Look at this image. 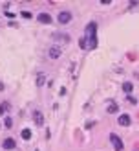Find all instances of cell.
I'll return each instance as SVG.
<instances>
[{"label": "cell", "instance_id": "1", "mask_svg": "<svg viewBox=\"0 0 139 151\" xmlns=\"http://www.w3.org/2000/svg\"><path fill=\"white\" fill-rule=\"evenodd\" d=\"M86 41H88V48H97V22H90L86 26Z\"/></svg>", "mask_w": 139, "mask_h": 151}, {"label": "cell", "instance_id": "2", "mask_svg": "<svg viewBox=\"0 0 139 151\" xmlns=\"http://www.w3.org/2000/svg\"><path fill=\"white\" fill-rule=\"evenodd\" d=\"M110 142H112V146H114L115 151H123V140L117 135H110Z\"/></svg>", "mask_w": 139, "mask_h": 151}, {"label": "cell", "instance_id": "3", "mask_svg": "<svg viewBox=\"0 0 139 151\" xmlns=\"http://www.w3.org/2000/svg\"><path fill=\"white\" fill-rule=\"evenodd\" d=\"M62 53V48L60 46H51L50 50H48V56H50V59H59Z\"/></svg>", "mask_w": 139, "mask_h": 151}, {"label": "cell", "instance_id": "4", "mask_svg": "<svg viewBox=\"0 0 139 151\" xmlns=\"http://www.w3.org/2000/svg\"><path fill=\"white\" fill-rule=\"evenodd\" d=\"M57 19H59L60 24H68L70 20H72V13H70V11H60Z\"/></svg>", "mask_w": 139, "mask_h": 151}, {"label": "cell", "instance_id": "5", "mask_svg": "<svg viewBox=\"0 0 139 151\" xmlns=\"http://www.w3.org/2000/svg\"><path fill=\"white\" fill-rule=\"evenodd\" d=\"M33 118H35V123H37L39 127L44 125V116H42V113H40V111H35L33 113Z\"/></svg>", "mask_w": 139, "mask_h": 151}, {"label": "cell", "instance_id": "6", "mask_svg": "<svg viewBox=\"0 0 139 151\" xmlns=\"http://www.w3.org/2000/svg\"><path fill=\"white\" fill-rule=\"evenodd\" d=\"M117 122H119V125H123V127H128L130 123H132V120H130V116H128V114H121Z\"/></svg>", "mask_w": 139, "mask_h": 151}, {"label": "cell", "instance_id": "7", "mask_svg": "<svg viewBox=\"0 0 139 151\" xmlns=\"http://www.w3.org/2000/svg\"><path fill=\"white\" fill-rule=\"evenodd\" d=\"M37 19H39V22H40V24H50V22H51V17L48 15V13H39V17H37Z\"/></svg>", "mask_w": 139, "mask_h": 151}, {"label": "cell", "instance_id": "8", "mask_svg": "<svg viewBox=\"0 0 139 151\" xmlns=\"http://www.w3.org/2000/svg\"><path fill=\"white\" fill-rule=\"evenodd\" d=\"M55 41H62V43H70V35L68 33H53Z\"/></svg>", "mask_w": 139, "mask_h": 151}, {"label": "cell", "instance_id": "9", "mask_svg": "<svg viewBox=\"0 0 139 151\" xmlns=\"http://www.w3.org/2000/svg\"><path fill=\"white\" fill-rule=\"evenodd\" d=\"M15 146H17V144H15L13 138H6L4 140V149H15Z\"/></svg>", "mask_w": 139, "mask_h": 151}, {"label": "cell", "instance_id": "10", "mask_svg": "<svg viewBox=\"0 0 139 151\" xmlns=\"http://www.w3.org/2000/svg\"><path fill=\"white\" fill-rule=\"evenodd\" d=\"M106 111H108L110 114H115L117 111H119V105H117V103H114V101H112V103L108 105V109H106Z\"/></svg>", "mask_w": 139, "mask_h": 151}, {"label": "cell", "instance_id": "11", "mask_svg": "<svg viewBox=\"0 0 139 151\" xmlns=\"http://www.w3.org/2000/svg\"><path fill=\"white\" fill-rule=\"evenodd\" d=\"M132 88H134V85H132L130 81H124V83H123V90L126 92V94H130V92H132Z\"/></svg>", "mask_w": 139, "mask_h": 151}, {"label": "cell", "instance_id": "12", "mask_svg": "<svg viewBox=\"0 0 139 151\" xmlns=\"http://www.w3.org/2000/svg\"><path fill=\"white\" fill-rule=\"evenodd\" d=\"M9 111V103L8 101H4V103H0V116H2L4 113H8Z\"/></svg>", "mask_w": 139, "mask_h": 151}, {"label": "cell", "instance_id": "13", "mask_svg": "<svg viewBox=\"0 0 139 151\" xmlns=\"http://www.w3.org/2000/svg\"><path fill=\"white\" fill-rule=\"evenodd\" d=\"M44 81H46L44 74H39V76H37V87H42V85H44Z\"/></svg>", "mask_w": 139, "mask_h": 151}, {"label": "cell", "instance_id": "14", "mask_svg": "<svg viewBox=\"0 0 139 151\" xmlns=\"http://www.w3.org/2000/svg\"><path fill=\"white\" fill-rule=\"evenodd\" d=\"M22 138L24 140H29L31 138V131H29V129H24V131H22Z\"/></svg>", "mask_w": 139, "mask_h": 151}, {"label": "cell", "instance_id": "15", "mask_svg": "<svg viewBox=\"0 0 139 151\" xmlns=\"http://www.w3.org/2000/svg\"><path fill=\"white\" fill-rule=\"evenodd\" d=\"M79 44H81V48H84V50H86V48H88V41H86V37H82V39L79 41Z\"/></svg>", "mask_w": 139, "mask_h": 151}, {"label": "cell", "instance_id": "16", "mask_svg": "<svg viewBox=\"0 0 139 151\" xmlns=\"http://www.w3.org/2000/svg\"><path fill=\"white\" fill-rule=\"evenodd\" d=\"M22 17L24 19H31V13L29 11H22Z\"/></svg>", "mask_w": 139, "mask_h": 151}, {"label": "cell", "instance_id": "17", "mask_svg": "<svg viewBox=\"0 0 139 151\" xmlns=\"http://www.w3.org/2000/svg\"><path fill=\"white\" fill-rule=\"evenodd\" d=\"M13 125V120L11 118H6V127H11Z\"/></svg>", "mask_w": 139, "mask_h": 151}, {"label": "cell", "instance_id": "18", "mask_svg": "<svg viewBox=\"0 0 139 151\" xmlns=\"http://www.w3.org/2000/svg\"><path fill=\"white\" fill-rule=\"evenodd\" d=\"M128 103H137V100L132 98V96H128Z\"/></svg>", "mask_w": 139, "mask_h": 151}]
</instances>
